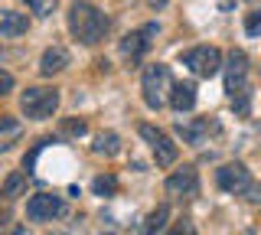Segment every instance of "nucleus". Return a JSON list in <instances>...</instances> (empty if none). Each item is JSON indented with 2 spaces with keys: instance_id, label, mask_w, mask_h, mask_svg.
Segmentation results:
<instances>
[{
  "instance_id": "f257e3e1",
  "label": "nucleus",
  "mask_w": 261,
  "mask_h": 235,
  "mask_svg": "<svg viewBox=\"0 0 261 235\" xmlns=\"http://www.w3.org/2000/svg\"><path fill=\"white\" fill-rule=\"evenodd\" d=\"M69 30H72V36H75L79 43L95 46V43L105 39V33H108V17H105L98 7L85 4V0H75L72 10H69Z\"/></svg>"
},
{
  "instance_id": "f03ea898",
  "label": "nucleus",
  "mask_w": 261,
  "mask_h": 235,
  "mask_svg": "<svg viewBox=\"0 0 261 235\" xmlns=\"http://www.w3.org/2000/svg\"><path fill=\"white\" fill-rule=\"evenodd\" d=\"M167 88L170 85V69L163 66V62H153V66L144 69V79H141V92H144V101L147 108H163V101H167Z\"/></svg>"
},
{
  "instance_id": "7ed1b4c3",
  "label": "nucleus",
  "mask_w": 261,
  "mask_h": 235,
  "mask_svg": "<svg viewBox=\"0 0 261 235\" xmlns=\"http://www.w3.org/2000/svg\"><path fill=\"white\" fill-rule=\"evenodd\" d=\"M20 108H23V115L33 118V121H46V118H53L56 115V108H59V92L56 88H27L23 92V98H20Z\"/></svg>"
},
{
  "instance_id": "20e7f679",
  "label": "nucleus",
  "mask_w": 261,
  "mask_h": 235,
  "mask_svg": "<svg viewBox=\"0 0 261 235\" xmlns=\"http://www.w3.org/2000/svg\"><path fill=\"white\" fill-rule=\"evenodd\" d=\"M183 66H190V72L199 79H212L222 69V53L216 46H193L183 53Z\"/></svg>"
},
{
  "instance_id": "39448f33",
  "label": "nucleus",
  "mask_w": 261,
  "mask_h": 235,
  "mask_svg": "<svg viewBox=\"0 0 261 235\" xmlns=\"http://www.w3.org/2000/svg\"><path fill=\"white\" fill-rule=\"evenodd\" d=\"M141 137L150 144L153 160H157L160 167H173V164H176L179 147L173 144V137H170L167 131H160V127H153V124H141Z\"/></svg>"
},
{
  "instance_id": "423d86ee",
  "label": "nucleus",
  "mask_w": 261,
  "mask_h": 235,
  "mask_svg": "<svg viewBox=\"0 0 261 235\" xmlns=\"http://www.w3.org/2000/svg\"><path fill=\"white\" fill-rule=\"evenodd\" d=\"M245 82H248V56L242 49H232L228 53V62H225V92L232 95H248L245 92Z\"/></svg>"
},
{
  "instance_id": "0eeeda50",
  "label": "nucleus",
  "mask_w": 261,
  "mask_h": 235,
  "mask_svg": "<svg viewBox=\"0 0 261 235\" xmlns=\"http://www.w3.org/2000/svg\"><path fill=\"white\" fill-rule=\"evenodd\" d=\"M216 183H219V190L242 196V193L251 190V173H248L245 164H225V167L216 170Z\"/></svg>"
},
{
  "instance_id": "6e6552de",
  "label": "nucleus",
  "mask_w": 261,
  "mask_h": 235,
  "mask_svg": "<svg viewBox=\"0 0 261 235\" xmlns=\"http://www.w3.org/2000/svg\"><path fill=\"white\" fill-rule=\"evenodd\" d=\"M150 36H157V23H147V27L127 33L121 39V56H124L127 62H141V56L150 49Z\"/></svg>"
},
{
  "instance_id": "1a4fd4ad",
  "label": "nucleus",
  "mask_w": 261,
  "mask_h": 235,
  "mask_svg": "<svg viewBox=\"0 0 261 235\" xmlns=\"http://www.w3.org/2000/svg\"><path fill=\"white\" fill-rule=\"evenodd\" d=\"M167 193L176 199H196L199 196V173L193 167H183L167 176Z\"/></svg>"
},
{
  "instance_id": "9d476101",
  "label": "nucleus",
  "mask_w": 261,
  "mask_h": 235,
  "mask_svg": "<svg viewBox=\"0 0 261 235\" xmlns=\"http://www.w3.org/2000/svg\"><path fill=\"white\" fill-rule=\"evenodd\" d=\"M59 213H62V199L53 196V193H36V196H30V202H27V216L33 222H53Z\"/></svg>"
},
{
  "instance_id": "9b49d317",
  "label": "nucleus",
  "mask_w": 261,
  "mask_h": 235,
  "mask_svg": "<svg viewBox=\"0 0 261 235\" xmlns=\"http://www.w3.org/2000/svg\"><path fill=\"white\" fill-rule=\"evenodd\" d=\"M69 66V53H65V46H49L43 53V59H39V72L43 75H56V72H62Z\"/></svg>"
},
{
  "instance_id": "f8f14e48",
  "label": "nucleus",
  "mask_w": 261,
  "mask_h": 235,
  "mask_svg": "<svg viewBox=\"0 0 261 235\" xmlns=\"http://www.w3.org/2000/svg\"><path fill=\"white\" fill-rule=\"evenodd\" d=\"M170 105H173V111H190L196 105V85L193 82H176L170 88Z\"/></svg>"
},
{
  "instance_id": "ddd939ff",
  "label": "nucleus",
  "mask_w": 261,
  "mask_h": 235,
  "mask_svg": "<svg viewBox=\"0 0 261 235\" xmlns=\"http://www.w3.org/2000/svg\"><path fill=\"white\" fill-rule=\"evenodd\" d=\"M20 137H23V124H20V121L10 118V115H0V153L10 150Z\"/></svg>"
},
{
  "instance_id": "4468645a",
  "label": "nucleus",
  "mask_w": 261,
  "mask_h": 235,
  "mask_svg": "<svg viewBox=\"0 0 261 235\" xmlns=\"http://www.w3.org/2000/svg\"><path fill=\"white\" fill-rule=\"evenodd\" d=\"M27 17L16 10H0V36H23L27 33Z\"/></svg>"
},
{
  "instance_id": "2eb2a0df",
  "label": "nucleus",
  "mask_w": 261,
  "mask_h": 235,
  "mask_svg": "<svg viewBox=\"0 0 261 235\" xmlns=\"http://www.w3.org/2000/svg\"><path fill=\"white\" fill-rule=\"evenodd\" d=\"M92 150H95V153H101V157H114V153L121 150V137L114 134V131H101V134L95 137Z\"/></svg>"
},
{
  "instance_id": "dca6fc26",
  "label": "nucleus",
  "mask_w": 261,
  "mask_h": 235,
  "mask_svg": "<svg viewBox=\"0 0 261 235\" xmlns=\"http://www.w3.org/2000/svg\"><path fill=\"white\" fill-rule=\"evenodd\" d=\"M209 127H212V124H209V118H202V121H196V124H186V127L179 124V134H183L190 144H199V141H202V134H209Z\"/></svg>"
},
{
  "instance_id": "f3484780",
  "label": "nucleus",
  "mask_w": 261,
  "mask_h": 235,
  "mask_svg": "<svg viewBox=\"0 0 261 235\" xmlns=\"http://www.w3.org/2000/svg\"><path fill=\"white\" fill-rule=\"evenodd\" d=\"M167 216H170V209H167V206H157L150 216H147V222H144L141 232H144V235H153L157 229H163V225H167Z\"/></svg>"
},
{
  "instance_id": "a211bd4d",
  "label": "nucleus",
  "mask_w": 261,
  "mask_h": 235,
  "mask_svg": "<svg viewBox=\"0 0 261 235\" xmlns=\"http://www.w3.org/2000/svg\"><path fill=\"white\" fill-rule=\"evenodd\" d=\"M92 190H95V196H114V193H118V180H114L111 173H101V176L92 180Z\"/></svg>"
},
{
  "instance_id": "6ab92c4d",
  "label": "nucleus",
  "mask_w": 261,
  "mask_h": 235,
  "mask_svg": "<svg viewBox=\"0 0 261 235\" xmlns=\"http://www.w3.org/2000/svg\"><path fill=\"white\" fill-rule=\"evenodd\" d=\"M23 4H27L30 13H36V17H49V13L56 10V4H59V0H23Z\"/></svg>"
},
{
  "instance_id": "aec40b11",
  "label": "nucleus",
  "mask_w": 261,
  "mask_h": 235,
  "mask_svg": "<svg viewBox=\"0 0 261 235\" xmlns=\"http://www.w3.org/2000/svg\"><path fill=\"white\" fill-rule=\"evenodd\" d=\"M245 33L248 36H261V10H251L245 17Z\"/></svg>"
},
{
  "instance_id": "412c9836",
  "label": "nucleus",
  "mask_w": 261,
  "mask_h": 235,
  "mask_svg": "<svg viewBox=\"0 0 261 235\" xmlns=\"http://www.w3.org/2000/svg\"><path fill=\"white\" fill-rule=\"evenodd\" d=\"M23 183H27V173H13L10 180H7V186H4V196H16V193L23 190Z\"/></svg>"
},
{
  "instance_id": "4be33fe9",
  "label": "nucleus",
  "mask_w": 261,
  "mask_h": 235,
  "mask_svg": "<svg viewBox=\"0 0 261 235\" xmlns=\"http://www.w3.org/2000/svg\"><path fill=\"white\" fill-rule=\"evenodd\" d=\"M65 134H72V137H82V134H85L88 131V124H85V121H65Z\"/></svg>"
},
{
  "instance_id": "5701e85b",
  "label": "nucleus",
  "mask_w": 261,
  "mask_h": 235,
  "mask_svg": "<svg viewBox=\"0 0 261 235\" xmlns=\"http://www.w3.org/2000/svg\"><path fill=\"white\" fill-rule=\"evenodd\" d=\"M7 92H13V75L7 69H0V95H7Z\"/></svg>"
},
{
  "instance_id": "b1692460",
  "label": "nucleus",
  "mask_w": 261,
  "mask_h": 235,
  "mask_svg": "<svg viewBox=\"0 0 261 235\" xmlns=\"http://www.w3.org/2000/svg\"><path fill=\"white\" fill-rule=\"evenodd\" d=\"M173 235H196V232H193V225H190V222L183 219V222H179L176 229H173Z\"/></svg>"
},
{
  "instance_id": "393cba45",
  "label": "nucleus",
  "mask_w": 261,
  "mask_h": 235,
  "mask_svg": "<svg viewBox=\"0 0 261 235\" xmlns=\"http://www.w3.org/2000/svg\"><path fill=\"white\" fill-rule=\"evenodd\" d=\"M248 193H251V196H248V199H255V202L261 199V186H251V190H248Z\"/></svg>"
},
{
  "instance_id": "a878e982",
  "label": "nucleus",
  "mask_w": 261,
  "mask_h": 235,
  "mask_svg": "<svg viewBox=\"0 0 261 235\" xmlns=\"http://www.w3.org/2000/svg\"><path fill=\"white\" fill-rule=\"evenodd\" d=\"M10 235H30V232H27V229H23V225H20V229H13Z\"/></svg>"
},
{
  "instance_id": "bb28decb",
  "label": "nucleus",
  "mask_w": 261,
  "mask_h": 235,
  "mask_svg": "<svg viewBox=\"0 0 261 235\" xmlns=\"http://www.w3.org/2000/svg\"><path fill=\"white\" fill-rule=\"evenodd\" d=\"M7 222V213H4V209H0V225H4Z\"/></svg>"
},
{
  "instance_id": "cd10ccee",
  "label": "nucleus",
  "mask_w": 261,
  "mask_h": 235,
  "mask_svg": "<svg viewBox=\"0 0 261 235\" xmlns=\"http://www.w3.org/2000/svg\"><path fill=\"white\" fill-rule=\"evenodd\" d=\"M108 235H111V232H108Z\"/></svg>"
}]
</instances>
